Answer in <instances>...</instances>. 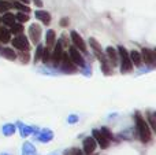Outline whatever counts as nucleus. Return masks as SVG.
Returning <instances> with one entry per match:
<instances>
[{"mask_svg":"<svg viewBox=\"0 0 156 155\" xmlns=\"http://www.w3.org/2000/svg\"><path fill=\"white\" fill-rule=\"evenodd\" d=\"M136 125H137V131L140 135V139L143 143H148L151 140V131L148 128L147 121L141 117L140 113H136Z\"/></svg>","mask_w":156,"mask_h":155,"instance_id":"obj_1","label":"nucleus"},{"mask_svg":"<svg viewBox=\"0 0 156 155\" xmlns=\"http://www.w3.org/2000/svg\"><path fill=\"white\" fill-rule=\"evenodd\" d=\"M116 51H118V55H119V58H121V73H129V71H132L133 63H132V60H130L129 52L126 51V48L119 45Z\"/></svg>","mask_w":156,"mask_h":155,"instance_id":"obj_2","label":"nucleus"},{"mask_svg":"<svg viewBox=\"0 0 156 155\" xmlns=\"http://www.w3.org/2000/svg\"><path fill=\"white\" fill-rule=\"evenodd\" d=\"M11 43L16 49H21V51H27L29 49V40L25 34H18L16 37H14L11 40Z\"/></svg>","mask_w":156,"mask_h":155,"instance_id":"obj_3","label":"nucleus"},{"mask_svg":"<svg viewBox=\"0 0 156 155\" xmlns=\"http://www.w3.org/2000/svg\"><path fill=\"white\" fill-rule=\"evenodd\" d=\"M69 54H70V59L73 60L74 65L80 66V67H85V59H83V56L80 54V51L76 47H70L69 48Z\"/></svg>","mask_w":156,"mask_h":155,"instance_id":"obj_4","label":"nucleus"},{"mask_svg":"<svg viewBox=\"0 0 156 155\" xmlns=\"http://www.w3.org/2000/svg\"><path fill=\"white\" fill-rule=\"evenodd\" d=\"M60 62H62V70L65 71V73H74V71H77L76 65H74L73 60L70 59L69 54H63Z\"/></svg>","mask_w":156,"mask_h":155,"instance_id":"obj_5","label":"nucleus"},{"mask_svg":"<svg viewBox=\"0 0 156 155\" xmlns=\"http://www.w3.org/2000/svg\"><path fill=\"white\" fill-rule=\"evenodd\" d=\"M70 36H71V40H73L74 47H76L77 49H80V51L86 52V44H85V41H83V38L81 37L80 34H78L76 30H73V32L70 33Z\"/></svg>","mask_w":156,"mask_h":155,"instance_id":"obj_6","label":"nucleus"},{"mask_svg":"<svg viewBox=\"0 0 156 155\" xmlns=\"http://www.w3.org/2000/svg\"><path fill=\"white\" fill-rule=\"evenodd\" d=\"M92 133H93V139L96 140V143L101 148H107L108 146H110V140H108L107 137H105L100 131H97V129H93V132H92Z\"/></svg>","mask_w":156,"mask_h":155,"instance_id":"obj_7","label":"nucleus"},{"mask_svg":"<svg viewBox=\"0 0 156 155\" xmlns=\"http://www.w3.org/2000/svg\"><path fill=\"white\" fill-rule=\"evenodd\" d=\"M54 139V132L51 129H41L37 135H36V140L41 143H48Z\"/></svg>","mask_w":156,"mask_h":155,"instance_id":"obj_8","label":"nucleus"},{"mask_svg":"<svg viewBox=\"0 0 156 155\" xmlns=\"http://www.w3.org/2000/svg\"><path fill=\"white\" fill-rule=\"evenodd\" d=\"M29 34H30V40H32L34 44H37L38 41H40V37H41V27H40V25H37V23L30 25Z\"/></svg>","mask_w":156,"mask_h":155,"instance_id":"obj_9","label":"nucleus"},{"mask_svg":"<svg viewBox=\"0 0 156 155\" xmlns=\"http://www.w3.org/2000/svg\"><path fill=\"white\" fill-rule=\"evenodd\" d=\"M82 144H83V153L88 154V155H90L97 147V143L93 137H86V139L83 140Z\"/></svg>","mask_w":156,"mask_h":155,"instance_id":"obj_10","label":"nucleus"},{"mask_svg":"<svg viewBox=\"0 0 156 155\" xmlns=\"http://www.w3.org/2000/svg\"><path fill=\"white\" fill-rule=\"evenodd\" d=\"M62 47H63L62 43L58 41V45L55 47L54 52H52V55H51V59H52V62H54V65H59L60 63V59H62V55H63Z\"/></svg>","mask_w":156,"mask_h":155,"instance_id":"obj_11","label":"nucleus"},{"mask_svg":"<svg viewBox=\"0 0 156 155\" xmlns=\"http://www.w3.org/2000/svg\"><path fill=\"white\" fill-rule=\"evenodd\" d=\"M141 58H143V60H145V63L154 65L155 60H156L155 51H154V49H149V48H144L143 49V54H141Z\"/></svg>","mask_w":156,"mask_h":155,"instance_id":"obj_12","label":"nucleus"},{"mask_svg":"<svg viewBox=\"0 0 156 155\" xmlns=\"http://www.w3.org/2000/svg\"><path fill=\"white\" fill-rule=\"evenodd\" d=\"M105 54H107V58L111 60V62H112L114 66L118 65V62H119V55H118V51H116L114 47H108V48L105 49Z\"/></svg>","mask_w":156,"mask_h":155,"instance_id":"obj_13","label":"nucleus"},{"mask_svg":"<svg viewBox=\"0 0 156 155\" xmlns=\"http://www.w3.org/2000/svg\"><path fill=\"white\" fill-rule=\"evenodd\" d=\"M34 16H36V19L41 21L43 23H45V25H48L49 22H51V15H49V13H47V11H43V10L36 11Z\"/></svg>","mask_w":156,"mask_h":155,"instance_id":"obj_14","label":"nucleus"},{"mask_svg":"<svg viewBox=\"0 0 156 155\" xmlns=\"http://www.w3.org/2000/svg\"><path fill=\"white\" fill-rule=\"evenodd\" d=\"M55 41H56V34H55V30H52V29L47 30V34H45L47 48H51V47H54L55 45Z\"/></svg>","mask_w":156,"mask_h":155,"instance_id":"obj_15","label":"nucleus"},{"mask_svg":"<svg viewBox=\"0 0 156 155\" xmlns=\"http://www.w3.org/2000/svg\"><path fill=\"white\" fill-rule=\"evenodd\" d=\"M22 155H37V151L30 142H25L22 146Z\"/></svg>","mask_w":156,"mask_h":155,"instance_id":"obj_16","label":"nucleus"},{"mask_svg":"<svg viewBox=\"0 0 156 155\" xmlns=\"http://www.w3.org/2000/svg\"><path fill=\"white\" fill-rule=\"evenodd\" d=\"M0 54L8 60H15L16 59V54L14 52L12 48H7V47H5V48H2L0 49Z\"/></svg>","mask_w":156,"mask_h":155,"instance_id":"obj_17","label":"nucleus"},{"mask_svg":"<svg viewBox=\"0 0 156 155\" xmlns=\"http://www.w3.org/2000/svg\"><path fill=\"white\" fill-rule=\"evenodd\" d=\"M129 56H130L132 63H134L136 66H140L141 63H143V58H141V54L138 51H134V49H133V51L129 54Z\"/></svg>","mask_w":156,"mask_h":155,"instance_id":"obj_18","label":"nucleus"},{"mask_svg":"<svg viewBox=\"0 0 156 155\" xmlns=\"http://www.w3.org/2000/svg\"><path fill=\"white\" fill-rule=\"evenodd\" d=\"M11 40V32L7 27H0V41L2 43H8Z\"/></svg>","mask_w":156,"mask_h":155,"instance_id":"obj_19","label":"nucleus"},{"mask_svg":"<svg viewBox=\"0 0 156 155\" xmlns=\"http://www.w3.org/2000/svg\"><path fill=\"white\" fill-rule=\"evenodd\" d=\"M18 126H19V131H21V136L22 137L29 136V135L33 133V131H34V128H32V126H27V125H23L22 122H19Z\"/></svg>","mask_w":156,"mask_h":155,"instance_id":"obj_20","label":"nucleus"},{"mask_svg":"<svg viewBox=\"0 0 156 155\" xmlns=\"http://www.w3.org/2000/svg\"><path fill=\"white\" fill-rule=\"evenodd\" d=\"M15 125H12V124H5V125H3L2 128V132L4 136H12L14 133H15Z\"/></svg>","mask_w":156,"mask_h":155,"instance_id":"obj_21","label":"nucleus"},{"mask_svg":"<svg viewBox=\"0 0 156 155\" xmlns=\"http://www.w3.org/2000/svg\"><path fill=\"white\" fill-rule=\"evenodd\" d=\"M2 22L5 23V25H8V26H11L12 23H15V16H14V14L5 13L4 15L2 16Z\"/></svg>","mask_w":156,"mask_h":155,"instance_id":"obj_22","label":"nucleus"},{"mask_svg":"<svg viewBox=\"0 0 156 155\" xmlns=\"http://www.w3.org/2000/svg\"><path fill=\"white\" fill-rule=\"evenodd\" d=\"M11 7H12V8H16V10H19L21 13H30V8L27 7L26 4H22V3H18V2L11 3Z\"/></svg>","mask_w":156,"mask_h":155,"instance_id":"obj_23","label":"nucleus"},{"mask_svg":"<svg viewBox=\"0 0 156 155\" xmlns=\"http://www.w3.org/2000/svg\"><path fill=\"white\" fill-rule=\"evenodd\" d=\"M22 30H23V26L21 23H12L10 32H11V34H19V33H22Z\"/></svg>","mask_w":156,"mask_h":155,"instance_id":"obj_24","label":"nucleus"},{"mask_svg":"<svg viewBox=\"0 0 156 155\" xmlns=\"http://www.w3.org/2000/svg\"><path fill=\"white\" fill-rule=\"evenodd\" d=\"M11 3L4 2V0H0V13H7L8 10H11Z\"/></svg>","mask_w":156,"mask_h":155,"instance_id":"obj_25","label":"nucleus"},{"mask_svg":"<svg viewBox=\"0 0 156 155\" xmlns=\"http://www.w3.org/2000/svg\"><path fill=\"white\" fill-rule=\"evenodd\" d=\"M49 59H51V54H49L48 48H44L43 49V55H41V60H43L44 63H48Z\"/></svg>","mask_w":156,"mask_h":155,"instance_id":"obj_26","label":"nucleus"},{"mask_svg":"<svg viewBox=\"0 0 156 155\" xmlns=\"http://www.w3.org/2000/svg\"><path fill=\"white\" fill-rule=\"evenodd\" d=\"M15 19H18L19 22H26V21H29V15H27V13H19V14H16Z\"/></svg>","mask_w":156,"mask_h":155,"instance_id":"obj_27","label":"nucleus"},{"mask_svg":"<svg viewBox=\"0 0 156 155\" xmlns=\"http://www.w3.org/2000/svg\"><path fill=\"white\" fill-rule=\"evenodd\" d=\"M43 49H44L43 45H38V47H37V49H36V54H34V62H37V60L41 59V55H43Z\"/></svg>","mask_w":156,"mask_h":155,"instance_id":"obj_28","label":"nucleus"},{"mask_svg":"<svg viewBox=\"0 0 156 155\" xmlns=\"http://www.w3.org/2000/svg\"><path fill=\"white\" fill-rule=\"evenodd\" d=\"M89 44L92 45V48H93L94 51H101V47L99 45V43H97L94 38H89Z\"/></svg>","mask_w":156,"mask_h":155,"instance_id":"obj_29","label":"nucleus"},{"mask_svg":"<svg viewBox=\"0 0 156 155\" xmlns=\"http://www.w3.org/2000/svg\"><path fill=\"white\" fill-rule=\"evenodd\" d=\"M100 132H101V133H103V135H104V136H105V137H107V139H108V140H111V139H112V135H111V132H110V131H108V129H107V128H101V129H100Z\"/></svg>","mask_w":156,"mask_h":155,"instance_id":"obj_30","label":"nucleus"},{"mask_svg":"<svg viewBox=\"0 0 156 155\" xmlns=\"http://www.w3.org/2000/svg\"><path fill=\"white\" fill-rule=\"evenodd\" d=\"M67 122L69 124H76V122H78V117L77 115H69V118H67Z\"/></svg>","mask_w":156,"mask_h":155,"instance_id":"obj_31","label":"nucleus"},{"mask_svg":"<svg viewBox=\"0 0 156 155\" xmlns=\"http://www.w3.org/2000/svg\"><path fill=\"white\" fill-rule=\"evenodd\" d=\"M70 154H71V155H83V153L80 150V148H73Z\"/></svg>","mask_w":156,"mask_h":155,"instance_id":"obj_32","label":"nucleus"},{"mask_svg":"<svg viewBox=\"0 0 156 155\" xmlns=\"http://www.w3.org/2000/svg\"><path fill=\"white\" fill-rule=\"evenodd\" d=\"M67 23H69V18H62L60 19V25H62V26H67Z\"/></svg>","mask_w":156,"mask_h":155,"instance_id":"obj_33","label":"nucleus"},{"mask_svg":"<svg viewBox=\"0 0 156 155\" xmlns=\"http://www.w3.org/2000/svg\"><path fill=\"white\" fill-rule=\"evenodd\" d=\"M33 2H34V4L37 5V7H43V2H41V0H33Z\"/></svg>","mask_w":156,"mask_h":155,"instance_id":"obj_34","label":"nucleus"},{"mask_svg":"<svg viewBox=\"0 0 156 155\" xmlns=\"http://www.w3.org/2000/svg\"><path fill=\"white\" fill-rule=\"evenodd\" d=\"M22 3H23V4H27V3H29V0H21Z\"/></svg>","mask_w":156,"mask_h":155,"instance_id":"obj_35","label":"nucleus"},{"mask_svg":"<svg viewBox=\"0 0 156 155\" xmlns=\"http://www.w3.org/2000/svg\"><path fill=\"white\" fill-rule=\"evenodd\" d=\"M0 155H10V154H7V153H2Z\"/></svg>","mask_w":156,"mask_h":155,"instance_id":"obj_36","label":"nucleus"},{"mask_svg":"<svg viewBox=\"0 0 156 155\" xmlns=\"http://www.w3.org/2000/svg\"><path fill=\"white\" fill-rule=\"evenodd\" d=\"M51 155H58V154H56V153H54V154H51Z\"/></svg>","mask_w":156,"mask_h":155,"instance_id":"obj_37","label":"nucleus"},{"mask_svg":"<svg viewBox=\"0 0 156 155\" xmlns=\"http://www.w3.org/2000/svg\"><path fill=\"white\" fill-rule=\"evenodd\" d=\"M0 23H2V16H0Z\"/></svg>","mask_w":156,"mask_h":155,"instance_id":"obj_38","label":"nucleus"},{"mask_svg":"<svg viewBox=\"0 0 156 155\" xmlns=\"http://www.w3.org/2000/svg\"><path fill=\"white\" fill-rule=\"evenodd\" d=\"M0 49H2V48H0Z\"/></svg>","mask_w":156,"mask_h":155,"instance_id":"obj_39","label":"nucleus"}]
</instances>
